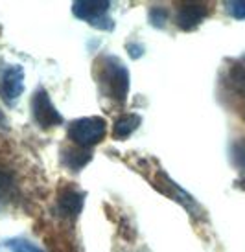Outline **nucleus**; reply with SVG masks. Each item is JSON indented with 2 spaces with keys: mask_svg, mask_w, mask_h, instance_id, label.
Wrapping results in <instances>:
<instances>
[{
  "mask_svg": "<svg viewBox=\"0 0 245 252\" xmlns=\"http://www.w3.org/2000/svg\"><path fill=\"white\" fill-rule=\"evenodd\" d=\"M231 155H232L234 166H236V168L240 169V173L245 177V140L234 142L231 149Z\"/></svg>",
  "mask_w": 245,
  "mask_h": 252,
  "instance_id": "11",
  "label": "nucleus"
},
{
  "mask_svg": "<svg viewBox=\"0 0 245 252\" xmlns=\"http://www.w3.org/2000/svg\"><path fill=\"white\" fill-rule=\"evenodd\" d=\"M100 89L109 98L126 101L129 94V72L118 57H104L100 68Z\"/></svg>",
  "mask_w": 245,
  "mask_h": 252,
  "instance_id": "1",
  "label": "nucleus"
},
{
  "mask_svg": "<svg viewBox=\"0 0 245 252\" xmlns=\"http://www.w3.org/2000/svg\"><path fill=\"white\" fill-rule=\"evenodd\" d=\"M207 15H209V7L205 4H197V2L182 4L175 13V24L182 32H192L207 19Z\"/></svg>",
  "mask_w": 245,
  "mask_h": 252,
  "instance_id": "5",
  "label": "nucleus"
},
{
  "mask_svg": "<svg viewBox=\"0 0 245 252\" xmlns=\"http://www.w3.org/2000/svg\"><path fill=\"white\" fill-rule=\"evenodd\" d=\"M225 7L231 17H234L236 21H245V0H231L225 2Z\"/></svg>",
  "mask_w": 245,
  "mask_h": 252,
  "instance_id": "13",
  "label": "nucleus"
},
{
  "mask_svg": "<svg viewBox=\"0 0 245 252\" xmlns=\"http://www.w3.org/2000/svg\"><path fill=\"white\" fill-rule=\"evenodd\" d=\"M166 21H168V11L164 7H151L149 9V22L155 28H164Z\"/></svg>",
  "mask_w": 245,
  "mask_h": 252,
  "instance_id": "14",
  "label": "nucleus"
},
{
  "mask_svg": "<svg viewBox=\"0 0 245 252\" xmlns=\"http://www.w3.org/2000/svg\"><path fill=\"white\" fill-rule=\"evenodd\" d=\"M140 122H142V118H140L139 114H135V112H131V114H122V116L116 118V122H114V129H112L114 138L126 140L129 134L135 133V131L139 129Z\"/></svg>",
  "mask_w": 245,
  "mask_h": 252,
  "instance_id": "9",
  "label": "nucleus"
},
{
  "mask_svg": "<svg viewBox=\"0 0 245 252\" xmlns=\"http://www.w3.org/2000/svg\"><path fill=\"white\" fill-rule=\"evenodd\" d=\"M11 188H13V177L4 169H0V204L11 193Z\"/></svg>",
  "mask_w": 245,
  "mask_h": 252,
  "instance_id": "12",
  "label": "nucleus"
},
{
  "mask_svg": "<svg viewBox=\"0 0 245 252\" xmlns=\"http://www.w3.org/2000/svg\"><path fill=\"white\" fill-rule=\"evenodd\" d=\"M83 201L85 195L79 193L76 189H63L59 197H57V204H56V210L57 216L65 217V219H74V217L79 216V212L83 210Z\"/></svg>",
  "mask_w": 245,
  "mask_h": 252,
  "instance_id": "6",
  "label": "nucleus"
},
{
  "mask_svg": "<svg viewBox=\"0 0 245 252\" xmlns=\"http://www.w3.org/2000/svg\"><path fill=\"white\" fill-rule=\"evenodd\" d=\"M0 129H6V118H4L2 111H0Z\"/></svg>",
  "mask_w": 245,
  "mask_h": 252,
  "instance_id": "16",
  "label": "nucleus"
},
{
  "mask_svg": "<svg viewBox=\"0 0 245 252\" xmlns=\"http://www.w3.org/2000/svg\"><path fill=\"white\" fill-rule=\"evenodd\" d=\"M32 112H34L35 122H37L42 129H50V127H56L63 124L61 112L54 107L50 96L46 94V91H42V89L34 94V99H32Z\"/></svg>",
  "mask_w": 245,
  "mask_h": 252,
  "instance_id": "3",
  "label": "nucleus"
},
{
  "mask_svg": "<svg viewBox=\"0 0 245 252\" xmlns=\"http://www.w3.org/2000/svg\"><path fill=\"white\" fill-rule=\"evenodd\" d=\"M92 158V153L85 147H65L61 151V162L69 169H74V171H79L83 169Z\"/></svg>",
  "mask_w": 245,
  "mask_h": 252,
  "instance_id": "8",
  "label": "nucleus"
},
{
  "mask_svg": "<svg viewBox=\"0 0 245 252\" xmlns=\"http://www.w3.org/2000/svg\"><path fill=\"white\" fill-rule=\"evenodd\" d=\"M9 247L13 252H42L39 247H35L34 243L30 241H22V239H13L9 241Z\"/></svg>",
  "mask_w": 245,
  "mask_h": 252,
  "instance_id": "15",
  "label": "nucleus"
},
{
  "mask_svg": "<svg viewBox=\"0 0 245 252\" xmlns=\"http://www.w3.org/2000/svg\"><path fill=\"white\" fill-rule=\"evenodd\" d=\"M109 7H111V2L107 0L104 2L102 0H77L72 4V11L77 19L96 24V21H102V17L109 11Z\"/></svg>",
  "mask_w": 245,
  "mask_h": 252,
  "instance_id": "7",
  "label": "nucleus"
},
{
  "mask_svg": "<svg viewBox=\"0 0 245 252\" xmlns=\"http://www.w3.org/2000/svg\"><path fill=\"white\" fill-rule=\"evenodd\" d=\"M105 131H107V124L104 118L89 116V118L74 120L69 127V136L76 146L87 149L104 140Z\"/></svg>",
  "mask_w": 245,
  "mask_h": 252,
  "instance_id": "2",
  "label": "nucleus"
},
{
  "mask_svg": "<svg viewBox=\"0 0 245 252\" xmlns=\"http://www.w3.org/2000/svg\"><path fill=\"white\" fill-rule=\"evenodd\" d=\"M22 91H24V72H22V68L19 64L7 66L6 70L2 72V77H0V96L7 103H13L21 98Z\"/></svg>",
  "mask_w": 245,
  "mask_h": 252,
  "instance_id": "4",
  "label": "nucleus"
},
{
  "mask_svg": "<svg viewBox=\"0 0 245 252\" xmlns=\"http://www.w3.org/2000/svg\"><path fill=\"white\" fill-rule=\"evenodd\" d=\"M229 83L232 87V92L244 99V118H245V64H234L229 72Z\"/></svg>",
  "mask_w": 245,
  "mask_h": 252,
  "instance_id": "10",
  "label": "nucleus"
}]
</instances>
